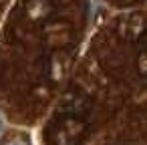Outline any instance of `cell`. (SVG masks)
I'll use <instances>...</instances> for the list:
<instances>
[{"instance_id":"7","label":"cell","mask_w":147,"mask_h":145,"mask_svg":"<svg viewBox=\"0 0 147 145\" xmlns=\"http://www.w3.org/2000/svg\"><path fill=\"white\" fill-rule=\"evenodd\" d=\"M123 4H129V2H135V0H121Z\"/></svg>"},{"instance_id":"5","label":"cell","mask_w":147,"mask_h":145,"mask_svg":"<svg viewBox=\"0 0 147 145\" xmlns=\"http://www.w3.org/2000/svg\"><path fill=\"white\" fill-rule=\"evenodd\" d=\"M123 30H121V34L123 36H127V38H137L143 30H145V20L141 18V16H129V18H125L123 20Z\"/></svg>"},{"instance_id":"1","label":"cell","mask_w":147,"mask_h":145,"mask_svg":"<svg viewBox=\"0 0 147 145\" xmlns=\"http://www.w3.org/2000/svg\"><path fill=\"white\" fill-rule=\"evenodd\" d=\"M87 121L83 115H61V119L51 129L53 145H81L87 137Z\"/></svg>"},{"instance_id":"4","label":"cell","mask_w":147,"mask_h":145,"mask_svg":"<svg viewBox=\"0 0 147 145\" xmlns=\"http://www.w3.org/2000/svg\"><path fill=\"white\" fill-rule=\"evenodd\" d=\"M87 97H83L81 93H69L65 95L63 103H61V109H63V115H83L87 111Z\"/></svg>"},{"instance_id":"3","label":"cell","mask_w":147,"mask_h":145,"mask_svg":"<svg viewBox=\"0 0 147 145\" xmlns=\"http://www.w3.org/2000/svg\"><path fill=\"white\" fill-rule=\"evenodd\" d=\"M69 69H71V61L63 51H57V53L51 55V59L47 63V75L53 83H59L61 79H65Z\"/></svg>"},{"instance_id":"6","label":"cell","mask_w":147,"mask_h":145,"mask_svg":"<svg viewBox=\"0 0 147 145\" xmlns=\"http://www.w3.org/2000/svg\"><path fill=\"white\" fill-rule=\"evenodd\" d=\"M137 71H139L141 77L147 79V53H141L137 57Z\"/></svg>"},{"instance_id":"2","label":"cell","mask_w":147,"mask_h":145,"mask_svg":"<svg viewBox=\"0 0 147 145\" xmlns=\"http://www.w3.org/2000/svg\"><path fill=\"white\" fill-rule=\"evenodd\" d=\"M53 2L51 0H26L24 2V14L32 24H40L47 22L53 16Z\"/></svg>"}]
</instances>
